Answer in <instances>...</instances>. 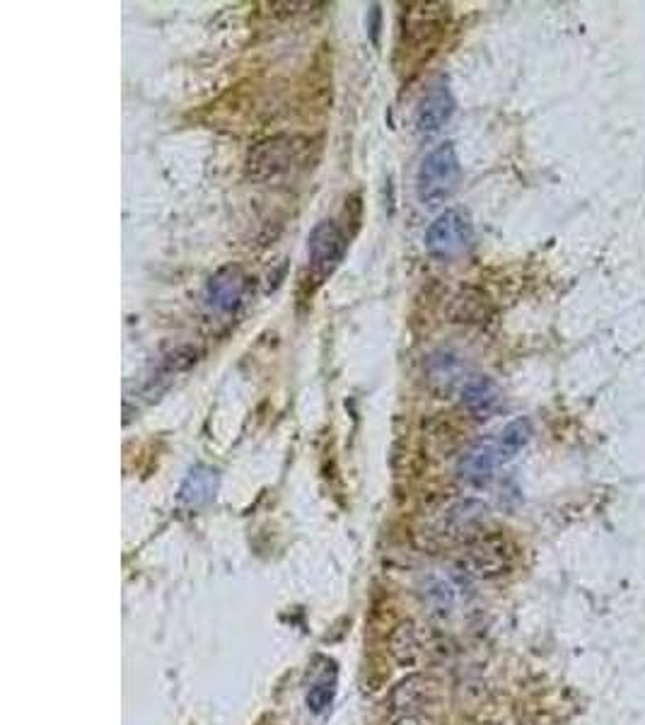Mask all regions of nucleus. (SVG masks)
<instances>
[{
  "mask_svg": "<svg viewBox=\"0 0 645 725\" xmlns=\"http://www.w3.org/2000/svg\"><path fill=\"white\" fill-rule=\"evenodd\" d=\"M532 438V424L527 418H515L510 421V424L503 428L498 436H496V442H498V450H500V458L503 462H508L512 460L515 454H518L527 442H530Z\"/></svg>",
  "mask_w": 645,
  "mask_h": 725,
  "instance_id": "obj_15",
  "label": "nucleus"
},
{
  "mask_svg": "<svg viewBox=\"0 0 645 725\" xmlns=\"http://www.w3.org/2000/svg\"><path fill=\"white\" fill-rule=\"evenodd\" d=\"M474 226L464 210H445L426 230V252L438 262H452L469 250Z\"/></svg>",
  "mask_w": 645,
  "mask_h": 725,
  "instance_id": "obj_3",
  "label": "nucleus"
},
{
  "mask_svg": "<svg viewBox=\"0 0 645 725\" xmlns=\"http://www.w3.org/2000/svg\"><path fill=\"white\" fill-rule=\"evenodd\" d=\"M491 298L476 288H464L452 298L450 320L460 324H481L491 318Z\"/></svg>",
  "mask_w": 645,
  "mask_h": 725,
  "instance_id": "obj_12",
  "label": "nucleus"
},
{
  "mask_svg": "<svg viewBox=\"0 0 645 725\" xmlns=\"http://www.w3.org/2000/svg\"><path fill=\"white\" fill-rule=\"evenodd\" d=\"M218 472L208 464H196L180 488V503L186 510H198L216 498Z\"/></svg>",
  "mask_w": 645,
  "mask_h": 725,
  "instance_id": "obj_10",
  "label": "nucleus"
},
{
  "mask_svg": "<svg viewBox=\"0 0 645 725\" xmlns=\"http://www.w3.org/2000/svg\"><path fill=\"white\" fill-rule=\"evenodd\" d=\"M394 725H436L428 716H418V713H406L399 721H394Z\"/></svg>",
  "mask_w": 645,
  "mask_h": 725,
  "instance_id": "obj_17",
  "label": "nucleus"
},
{
  "mask_svg": "<svg viewBox=\"0 0 645 725\" xmlns=\"http://www.w3.org/2000/svg\"><path fill=\"white\" fill-rule=\"evenodd\" d=\"M500 400V388L494 378L472 376L462 384V404L476 418H488L491 414H496Z\"/></svg>",
  "mask_w": 645,
  "mask_h": 725,
  "instance_id": "obj_9",
  "label": "nucleus"
},
{
  "mask_svg": "<svg viewBox=\"0 0 645 725\" xmlns=\"http://www.w3.org/2000/svg\"><path fill=\"white\" fill-rule=\"evenodd\" d=\"M390 651L396 658V663L406 665V668H412V665L418 660L421 643H418L416 626L412 622H402L394 629V634L390 638Z\"/></svg>",
  "mask_w": 645,
  "mask_h": 725,
  "instance_id": "obj_14",
  "label": "nucleus"
},
{
  "mask_svg": "<svg viewBox=\"0 0 645 725\" xmlns=\"http://www.w3.org/2000/svg\"><path fill=\"white\" fill-rule=\"evenodd\" d=\"M247 274L240 266H226L208 278L204 300L216 312H234L247 294Z\"/></svg>",
  "mask_w": 645,
  "mask_h": 725,
  "instance_id": "obj_6",
  "label": "nucleus"
},
{
  "mask_svg": "<svg viewBox=\"0 0 645 725\" xmlns=\"http://www.w3.org/2000/svg\"><path fill=\"white\" fill-rule=\"evenodd\" d=\"M462 180V165L457 158L454 143H442L433 148L430 153L421 160V168L416 174V194L421 204L438 206L445 198H450Z\"/></svg>",
  "mask_w": 645,
  "mask_h": 725,
  "instance_id": "obj_2",
  "label": "nucleus"
},
{
  "mask_svg": "<svg viewBox=\"0 0 645 725\" xmlns=\"http://www.w3.org/2000/svg\"><path fill=\"white\" fill-rule=\"evenodd\" d=\"M454 114V97L445 80L433 83L416 107V126L421 134H436Z\"/></svg>",
  "mask_w": 645,
  "mask_h": 725,
  "instance_id": "obj_8",
  "label": "nucleus"
},
{
  "mask_svg": "<svg viewBox=\"0 0 645 725\" xmlns=\"http://www.w3.org/2000/svg\"><path fill=\"white\" fill-rule=\"evenodd\" d=\"M462 360L460 356L450 354V350H438V354H433L426 362V376L430 388L436 392H445L448 394L457 382L462 378Z\"/></svg>",
  "mask_w": 645,
  "mask_h": 725,
  "instance_id": "obj_13",
  "label": "nucleus"
},
{
  "mask_svg": "<svg viewBox=\"0 0 645 725\" xmlns=\"http://www.w3.org/2000/svg\"><path fill=\"white\" fill-rule=\"evenodd\" d=\"M445 22H448V8L440 3H416L406 10V27L404 37L408 42V51L424 61L442 39Z\"/></svg>",
  "mask_w": 645,
  "mask_h": 725,
  "instance_id": "obj_4",
  "label": "nucleus"
},
{
  "mask_svg": "<svg viewBox=\"0 0 645 725\" xmlns=\"http://www.w3.org/2000/svg\"><path fill=\"white\" fill-rule=\"evenodd\" d=\"M304 162H308V140L296 136H272L250 150L244 170L252 182L278 184L300 172Z\"/></svg>",
  "mask_w": 645,
  "mask_h": 725,
  "instance_id": "obj_1",
  "label": "nucleus"
},
{
  "mask_svg": "<svg viewBox=\"0 0 645 725\" xmlns=\"http://www.w3.org/2000/svg\"><path fill=\"white\" fill-rule=\"evenodd\" d=\"M503 464L500 458V450H498V442L496 438H488V440H481L476 442L474 448H469L460 464H457V476H460V482L469 484V486H484L491 482V476Z\"/></svg>",
  "mask_w": 645,
  "mask_h": 725,
  "instance_id": "obj_7",
  "label": "nucleus"
},
{
  "mask_svg": "<svg viewBox=\"0 0 645 725\" xmlns=\"http://www.w3.org/2000/svg\"><path fill=\"white\" fill-rule=\"evenodd\" d=\"M348 248V240L334 220H322L320 226L312 230L308 240V260H310V272L314 278H326L336 272V266L342 264L344 254Z\"/></svg>",
  "mask_w": 645,
  "mask_h": 725,
  "instance_id": "obj_5",
  "label": "nucleus"
},
{
  "mask_svg": "<svg viewBox=\"0 0 645 725\" xmlns=\"http://www.w3.org/2000/svg\"><path fill=\"white\" fill-rule=\"evenodd\" d=\"M484 513H486V508L481 506L479 500L457 503V506L445 510V518L440 522L438 532L442 537H448V540H460V537H464L467 532L479 528V522L484 520Z\"/></svg>",
  "mask_w": 645,
  "mask_h": 725,
  "instance_id": "obj_11",
  "label": "nucleus"
},
{
  "mask_svg": "<svg viewBox=\"0 0 645 725\" xmlns=\"http://www.w3.org/2000/svg\"><path fill=\"white\" fill-rule=\"evenodd\" d=\"M334 697H336V677H320V680H314L308 687V694H304V704L312 713H324L334 704Z\"/></svg>",
  "mask_w": 645,
  "mask_h": 725,
  "instance_id": "obj_16",
  "label": "nucleus"
}]
</instances>
